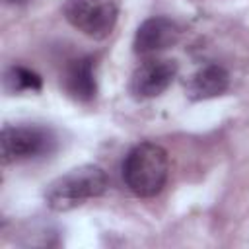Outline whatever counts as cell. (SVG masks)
I'll use <instances>...</instances> for the list:
<instances>
[{"instance_id":"cell-1","label":"cell","mask_w":249,"mask_h":249,"mask_svg":"<svg viewBox=\"0 0 249 249\" xmlns=\"http://www.w3.org/2000/svg\"><path fill=\"white\" fill-rule=\"evenodd\" d=\"M169 158L167 152L156 142L136 144L123 161L124 185L142 198L156 196L167 183Z\"/></svg>"},{"instance_id":"cell-2","label":"cell","mask_w":249,"mask_h":249,"mask_svg":"<svg viewBox=\"0 0 249 249\" xmlns=\"http://www.w3.org/2000/svg\"><path fill=\"white\" fill-rule=\"evenodd\" d=\"M107 187V173L99 165L86 163L56 177L45 191V202L54 212H66L101 196Z\"/></svg>"},{"instance_id":"cell-3","label":"cell","mask_w":249,"mask_h":249,"mask_svg":"<svg viewBox=\"0 0 249 249\" xmlns=\"http://www.w3.org/2000/svg\"><path fill=\"white\" fill-rule=\"evenodd\" d=\"M64 19L91 39H105L117 25L119 6L115 0H66Z\"/></svg>"},{"instance_id":"cell-4","label":"cell","mask_w":249,"mask_h":249,"mask_svg":"<svg viewBox=\"0 0 249 249\" xmlns=\"http://www.w3.org/2000/svg\"><path fill=\"white\" fill-rule=\"evenodd\" d=\"M2 161H25L45 156L54 146V134L41 124H6L2 128Z\"/></svg>"},{"instance_id":"cell-5","label":"cell","mask_w":249,"mask_h":249,"mask_svg":"<svg viewBox=\"0 0 249 249\" xmlns=\"http://www.w3.org/2000/svg\"><path fill=\"white\" fill-rule=\"evenodd\" d=\"M177 74V64L173 60L152 58L140 64L130 78V91L140 99H150L163 93Z\"/></svg>"},{"instance_id":"cell-6","label":"cell","mask_w":249,"mask_h":249,"mask_svg":"<svg viewBox=\"0 0 249 249\" xmlns=\"http://www.w3.org/2000/svg\"><path fill=\"white\" fill-rule=\"evenodd\" d=\"M179 35V25L173 19L165 16H154L140 23V27L134 33L132 45L138 54H154L175 45Z\"/></svg>"},{"instance_id":"cell-7","label":"cell","mask_w":249,"mask_h":249,"mask_svg":"<svg viewBox=\"0 0 249 249\" xmlns=\"http://www.w3.org/2000/svg\"><path fill=\"white\" fill-rule=\"evenodd\" d=\"M64 88L78 101H91L97 93L95 82V60L91 56H82L72 60L64 72Z\"/></svg>"},{"instance_id":"cell-8","label":"cell","mask_w":249,"mask_h":249,"mask_svg":"<svg viewBox=\"0 0 249 249\" xmlns=\"http://www.w3.org/2000/svg\"><path fill=\"white\" fill-rule=\"evenodd\" d=\"M228 86H230V74L218 64H208L189 80L187 93L191 99H210L222 95L228 89Z\"/></svg>"},{"instance_id":"cell-9","label":"cell","mask_w":249,"mask_h":249,"mask_svg":"<svg viewBox=\"0 0 249 249\" xmlns=\"http://www.w3.org/2000/svg\"><path fill=\"white\" fill-rule=\"evenodd\" d=\"M4 88L10 93H25V91H39L41 89V76L25 66L14 64L4 74Z\"/></svg>"},{"instance_id":"cell-10","label":"cell","mask_w":249,"mask_h":249,"mask_svg":"<svg viewBox=\"0 0 249 249\" xmlns=\"http://www.w3.org/2000/svg\"><path fill=\"white\" fill-rule=\"evenodd\" d=\"M6 2H12V4H19V2H25V0H6Z\"/></svg>"}]
</instances>
